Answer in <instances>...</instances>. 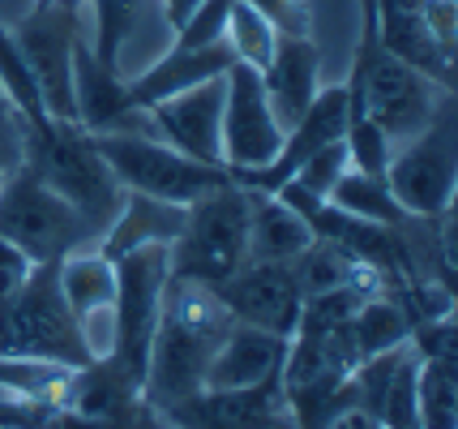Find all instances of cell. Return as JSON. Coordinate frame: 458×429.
Listing matches in <instances>:
<instances>
[{
	"label": "cell",
	"instance_id": "obj_27",
	"mask_svg": "<svg viewBox=\"0 0 458 429\" xmlns=\"http://www.w3.org/2000/svg\"><path fill=\"white\" fill-rule=\"evenodd\" d=\"M69 387H73V369L69 365L35 361V356H4L0 352V395L35 399V404H64L69 408Z\"/></svg>",
	"mask_w": 458,
	"mask_h": 429
},
{
	"label": "cell",
	"instance_id": "obj_13",
	"mask_svg": "<svg viewBox=\"0 0 458 429\" xmlns=\"http://www.w3.org/2000/svg\"><path fill=\"white\" fill-rule=\"evenodd\" d=\"M73 116L86 133H155L146 107L129 95V78L103 64L86 35L73 47Z\"/></svg>",
	"mask_w": 458,
	"mask_h": 429
},
{
	"label": "cell",
	"instance_id": "obj_43",
	"mask_svg": "<svg viewBox=\"0 0 458 429\" xmlns=\"http://www.w3.org/2000/svg\"><path fill=\"white\" fill-rule=\"evenodd\" d=\"M150 429H172V425H167V421H159V425H150Z\"/></svg>",
	"mask_w": 458,
	"mask_h": 429
},
{
	"label": "cell",
	"instance_id": "obj_40",
	"mask_svg": "<svg viewBox=\"0 0 458 429\" xmlns=\"http://www.w3.org/2000/svg\"><path fill=\"white\" fill-rule=\"evenodd\" d=\"M318 429H381V421L369 408H364L360 399H352V404H343V408L330 412V416H326Z\"/></svg>",
	"mask_w": 458,
	"mask_h": 429
},
{
	"label": "cell",
	"instance_id": "obj_18",
	"mask_svg": "<svg viewBox=\"0 0 458 429\" xmlns=\"http://www.w3.org/2000/svg\"><path fill=\"white\" fill-rule=\"evenodd\" d=\"M373 18H377V39L386 52L420 69L428 82L454 90V52H445L437 43L424 0H373Z\"/></svg>",
	"mask_w": 458,
	"mask_h": 429
},
{
	"label": "cell",
	"instance_id": "obj_28",
	"mask_svg": "<svg viewBox=\"0 0 458 429\" xmlns=\"http://www.w3.org/2000/svg\"><path fill=\"white\" fill-rule=\"evenodd\" d=\"M330 202L347 210V215H360V219H373V224H403L407 215H403V206L394 202V193H390V184L386 176H369V172H356V167H347L339 176V184L330 189Z\"/></svg>",
	"mask_w": 458,
	"mask_h": 429
},
{
	"label": "cell",
	"instance_id": "obj_16",
	"mask_svg": "<svg viewBox=\"0 0 458 429\" xmlns=\"http://www.w3.org/2000/svg\"><path fill=\"white\" fill-rule=\"evenodd\" d=\"M227 78V73H223ZM223 78H210L201 86H189L172 99H159L146 107V116L155 124L167 146H176L180 155L198 159V164L223 167Z\"/></svg>",
	"mask_w": 458,
	"mask_h": 429
},
{
	"label": "cell",
	"instance_id": "obj_5",
	"mask_svg": "<svg viewBox=\"0 0 458 429\" xmlns=\"http://www.w3.org/2000/svg\"><path fill=\"white\" fill-rule=\"evenodd\" d=\"M56 266L60 262H35L18 292L4 296V305H0V352L81 369L95 361V352L86 344L78 313L69 309L64 292H60Z\"/></svg>",
	"mask_w": 458,
	"mask_h": 429
},
{
	"label": "cell",
	"instance_id": "obj_10",
	"mask_svg": "<svg viewBox=\"0 0 458 429\" xmlns=\"http://www.w3.org/2000/svg\"><path fill=\"white\" fill-rule=\"evenodd\" d=\"M13 39L35 73L47 116L78 121L73 116V47L81 39V18L56 0H35L30 13L18 21Z\"/></svg>",
	"mask_w": 458,
	"mask_h": 429
},
{
	"label": "cell",
	"instance_id": "obj_21",
	"mask_svg": "<svg viewBox=\"0 0 458 429\" xmlns=\"http://www.w3.org/2000/svg\"><path fill=\"white\" fill-rule=\"evenodd\" d=\"M232 64H236V56H232L227 39L210 43V47H167L155 64H146L138 78H129V95H133L138 107H150V103L172 99L189 86L223 78Z\"/></svg>",
	"mask_w": 458,
	"mask_h": 429
},
{
	"label": "cell",
	"instance_id": "obj_15",
	"mask_svg": "<svg viewBox=\"0 0 458 429\" xmlns=\"http://www.w3.org/2000/svg\"><path fill=\"white\" fill-rule=\"evenodd\" d=\"M163 421L172 429H296L279 378L240 390H198Z\"/></svg>",
	"mask_w": 458,
	"mask_h": 429
},
{
	"label": "cell",
	"instance_id": "obj_23",
	"mask_svg": "<svg viewBox=\"0 0 458 429\" xmlns=\"http://www.w3.org/2000/svg\"><path fill=\"white\" fill-rule=\"evenodd\" d=\"M313 245V232L300 219V210L253 189V215H249V262H296Z\"/></svg>",
	"mask_w": 458,
	"mask_h": 429
},
{
	"label": "cell",
	"instance_id": "obj_26",
	"mask_svg": "<svg viewBox=\"0 0 458 429\" xmlns=\"http://www.w3.org/2000/svg\"><path fill=\"white\" fill-rule=\"evenodd\" d=\"M292 266H296V279H300V287H304V296L335 292V287H352V284H381V275L373 266H364L360 258H352L347 249L330 245V241H313Z\"/></svg>",
	"mask_w": 458,
	"mask_h": 429
},
{
	"label": "cell",
	"instance_id": "obj_8",
	"mask_svg": "<svg viewBox=\"0 0 458 429\" xmlns=\"http://www.w3.org/2000/svg\"><path fill=\"white\" fill-rule=\"evenodd\" d=\"M386 184L403 206V215L437 219L454 210L458 198V129H454V95L437 107V116L416 138L394 146Z\"/></svg>",
	"mask_w": 458,
	"mask_h": 429
},
{
	"label": "cell",
	"instance_id": "obj_36",
	"mask_svg": "<svg viewBox=\"0 0 458 429\" xmlns=\"http://www.w3.org/2000/svg\"><path fill=\"white\" fill-rule=\"evenodd\" d=\"M347 167H352V159H347V146H343V138H339V142L321 146L318 155L300 167L292 181H296L300 189H309V193H318V198H330V189L339 184V176Z\"/></svg>",
	"mask_w": 458,
	"mask_h": 429
},
{
	"label": "cell",
	"instance_id": "obj_14",
	"mask_svg": "<svg viewBox=\"0 0 458 429\" xmlns=\"http://www.w3.org/2000/svg\"><path fill=\"white\" fill-rule=\"evenodd\" d=\"M69 408L95 429H150L159 425V416L146 404L141 378L129 365H120L116 356H99L90 365L73 369V387H69Z\"/></svg>",
	"mask_w": 458,
	"mask_h": 429
},
{
	"label": "cell",
	"instance_id": "obj_39",
	"mask_svg": "<svg viewBox=\"0 0 458 429\" xmlns=\"http://www.w3.org/2000/svg\"><path fill=\"white\" fill-rule=\"evenodd\" d=\"M30 266L35 262H30L18 245H9V241L0 236V305H4V296H13L21 287V279L30 275Z\"/></svg>",
	"mask_w": 458,
	"mask_h": 429
},
{
	"label": "cell",
	"instance_id": "obj_1",
	"mask_svg": "<svg viewBox=\"0 0 458 429\" xmlns=\"http://www.w3.org/2000/svg\"><path fill=\"white\" fill-rule=\"evenodd\" d=\"M227 327H232V313L219 305V296L206 284L167 279L159 327H155V339L146 352V373H141L146 404L159 421L206 387L210 356L223 344Z\"/></svg>",
	"mask_w": 458,
	"mask_h": 429
},
{
	"label": "cell",
	"instance_id": "obj_25",
	"mask_svg": "<svg viewBox=\"0 0 458 429\" xmlns=\"http://www.w3.org/2000/svg\"><path fill=\"white\" fill-rule=\"evenodd\" d=\"M347 330H352L356 356L360 361H369V356H381V352H390V347L407 344V335H411V318H407V309L399 305V296L381 287V292H373V296L352 313Z\"/></svg>",
	"mask_w": 458,
	"mask_h": 429
},
{
	"label": "cell",
	"instance_id": "obj_33",
	"mask_svg": "<svg viewBox=\"0 0 458 429\" xmlns=\"http://www.w3.org/2000/svg\"><path fill=\"white\" fill-rule=\"evenodd\" d=\"M343 146H347V159L356 172H369V176H386L390 167V155H394V142L377 129L373 116H364L360 103L347 99V129H343Z\"/></svg>",
	"mask_w": 458,
	"mask_h": 429
},
{
	"label": "cell",
	"instance_id": "obj_35",
	"mask_svg": "<svg viewBox=\"0 0 458 429\" xmlns=\"http://www.w3.org/2000/svg\"><path fill=\"white\" fill-rule=\"evenodd\" d=\"M407 347L416 352V361H458V335H454V313L441 318H424L411 327Z\"/></svg>",
	"mask_w": 458,
	"mask_h": 429
},
{
	"label": "cell",
	"instance_id": "obj_30",
	"mask_svg": "<svg viewBox=\"0 0 458 429\" xmlns=\"http://www.w3.org/2000/svg\"><path fill=\"white\" fill-rule=\"evenodd\" d=\"M90 4H95V39H90V47H95V56L103 64L120 69V52L129 47L150 0H90Z\"/></svg>",
	"mask_w": 458,
	"mask_h": 429
},
{
	"label": "cell",
	"instance_id": "obj_11",
	"mask_svg": "<svg viewBox=\"0 0 458 429\" xmlns=\"http://www.w3.org/2000/svg\"><path fill=\"white\" fill-rule=\"evenodd\" d=\"M223 86H227V95H223V167L236 181V176L261 172L279 155L287 129L279 124L275 107L266 99L258 69L232 64Z\"/></svg>",
	"mask_w": 458,
	"mask_h": 429
},
{
	"label": "cell",
	"instance_id": "obj_34",
	"mask_svg": "<svg viewBox=\"0 0 458 429\" xmlns=\"http://www.w3.org/2000/svg\"><path fill=\"white\" fill-rule=\"evenodd\" d=\"M227 13H232V0H198L193 13L172 30V47H210V43H223Z\"/></svg>",
	"mask_w": 458,
	"mask_h": 429
},
{
	"label": "cell",
	"instance_id": "obj_31",
	"mask_svg": "<svg viewBox=\"0 0 458 429\" xmlns=\"http://www.w3.org/2000/svg\"><path fill=\"white\" fill-rule=\"evenodd\" d=\"M223 39L232 47L236 64H249V69H266L270 56H275V43H279V30L261 18L258 9H249L244 0H232V13H227V30Z\"/></svg>",
	"mask_w": 458,
	"mask_h": 429
},
{
	"label": "cell",
	"instance_id": "obj_2",
	"mask_svg": "<svg viewBox=\"0 0 458 429\" xmlns=\"http://www.w3.org/2000/svg\"><path fill=\"white\" fill-rule=\"evenodd\" d=\"M347 99L364 107V116H373L377 129L399 146L416 138L424 124L437 116V107L454 90L428 82L420 69L399 61L394 52H386L377 39V18H373V0H360V39H356V64L347 78Z\"/></svg>",
	"mask_w": 458,
	"mask_h": 429
},
{
	"label": "cell",
	"instance_id": "obj_4",
	"mask_svg": "<svg viewBox=\"0 0 458 429\" xmlns=\"http://www.w3.org/2000/svg\"><path fill=\"white\" fill-rule=\"evenodd\" d=\"M249 215H253V189L236 181L215 184L184 210V227L167 245L172 279L219 287L249 262Z\"/></svg>",
	"mask_w": 458,
	"mask_h": 429
},
{
	"label": "cell",
	"instance_id": "obj_29",
	"mask_svg": "<svg viewBox=\"0 0 458 429\" xmlns=\"http://www.w3.org/2000/svg\"><path fill=\"white\" fill-rule=\"evenodd\" d=\"M458 361H420L416 373V429H458Z\"/></svg>",
	"mask_w": 458,
	"mask_h": 429
},
{
	"label": "cell",
	"instance_id": "obj_17",
	"mask_svg": "<svg viewBox=\"0 0 458 429\" xmlns=\"http://www.w3.org/2000/svg\"><path fill=\"white\" fill-rule=\"evenodd\" d=\"M343 129H347V86L339 82V86H326V90H318V99L300 112V121L287 124L279 155L261 167V172L236 176V184H244V189H258V193H275L283 181H292L300 167L318 155L321 146L339 142Z\"/></svg>",
	"mask_w": 458,
	"mask_h": 429
},
{
	"label": "cell",
	"instance_id": "obj_22",
	"mask_svg": "<svg viewBox=\"0 0 458 429\" xmlns=\"http://www.w3.org/2000/svg\"><path fill=\"white\" fill-rule=\"evenodd\" d=\"M184 210L189 206L159 202V198H146V193H124L116 219L99 236V249L107 258H120V253L141 245H172L184 227Z\"/></svg>",
	"mask_w": 458,
	"mask_h": 429
},
{
	"label": "cell",
	"instance_id": "obj_6",
	"mask_svg": "<svg viewBox=\"0 0 458 429\" xmlns=\"http://www.w3.org/2000/svg\"><path fill=\"white\" fill-rule=\"evenodd\" d=\"M0 236L18 245L30 262H60L78 249L99 245L95 227L26 164L0 181Z\"/></svg>",
	"mask_w": 458,
	"mask_h": 429
},
{
	"label": "cell",
	"instance_id": "obj_41",
	"mask_svg": "<svg viewBox=\"0 0 458 429\" xmlns=\"http://www.w3.org/2000/svg\"><path fill=\"white\" fill-rule=\"evenodd\" d=\"M193 4H198V0H159V13H163V21H167V26L176 30L180 21L193 13Z\"/></svg>",
	"mask_w": 458,
	"mask_h": 429
},
{
	"label": "cell",
	"instance_id": "obj_24",
	"mask_svg": "<svg viewBox=\"0 0 458 429\" xmlns=\"http://www.w3.org/2000/svg\"><path fill=\"white\" fill-rule=\"evenodd\" d=\"M56 275H60V292H64L69 309L78 313L81 330H86V322H95V318H112V296H116V262H112L99 245L78 249V253L60 258Z\"/></svg>",
	"mask_w": 458,
	"mask_h": 429
},
{
	"label": "cell",
	"instance_id": "obj_3",
	"mask_svg": "<svg viewBox=\"0 0 458 429\" xmlns=\"http://www.w3.org/2000/svg\"><path fill=\"white\" fill-rule=\"evenodd\" d=\"M21 164L30 167L47 189H56L60 198L95 227V236H103L107 224L116 219L124 189L112 176V167L103 164L95 138L78 121H56V116L26 121V129H21Z\"/></svg>",
	"mask_w": 458,
	"mask_h": 429
},
{
	"label": "cell",
	"instance_id": "obj_38",
	"mask_svg": "<svg viewBox=\"0 0 458 429\" xmlns=\"http://www.w3.org/2000/svg\"><path fill=\"white\" fill-rule=\"evenodd\" d=\"M21 129H26V121H21L18 107L4 99V90H0V181L21 164Z\"/></svg>",
	"mask_w": 458,
	"mask_h": 429
},
{
	"label": "cell",
	"instance_id": "obj_12",
	"mask_svg": "<svg viewBox=\"0 0 458 429\" xmlns=\"http://www.w3.org/2000/svg\"><path fill=\"white\" fill-rule=\"evenodd\" d=\"M210 292L232 313V322L270 330L279 339L296 335L300 313H304V287L292 262H244L232 279H223Z\"/></svg>",
	"mask_w": 458,
	"mask_h": 429
},
{
	"label": "cell",
	"instance_id": "obj_9",
	"mask_svg": "<svg viewBox=\"0 0 458 429\" xmlns=\"http://www.w3.org/2000/svg\"><path fill=\"white\" fill-rule=\"evenodd\" d=\"M116 262V296H112V352L120 365L146 373V352L159 327L163 292L172 279L167 245H141L112 258Z\"/></svg>",
	"mask_w": 458,
	"mask_h": 429
},
{
	"label": "cell",
	"instance_id": "obj_7",
	"mask_svg": "<svg viewBox=\"0 0 458 429\" xmlns=\"http://www.w3.org/2000/svg\"><path fill=\"white\" fill-rule=\"evenodd\" d=\"M99 146L103 164L112 167L124 193H146L159 202L193 206L201 193H210L215 184L232 181L227 167L198 164L189 155H180L176 146H167L159 133H90Z\"/></svg>",
	"mask_w": 458,
	"mask_h": 429
},
{
	"label": "cell",
	"instance_id": "obj_20",
	"mask_svg": "<svg viewBox=\"0 0 458 429\" xmlns=\"http://www.w3.org/2000/svg\"><path fill=\"white\" fill-rule=\"evenodd\" d=\"M261 86H266V99H270L283 129L300 121V112L321 90V52L313 35H279L275 56L261 69Z\"/></svg>",
	"mask_w": 458,
	"mask_h": 429
},
{
	"label": "cell",
	"instance_id": "obj_42",
	"mask_svg": "<svg viewBox=\"0 0 458 429\" xmlns=\"http://www.w3.org/2000/svg\"><path fill=\"white\" fill-rule=\"evenodd\" d=\"M56 4H64L69 13H78V18H81V4H86V0H56Z\"/></svg>",
	"mask_w": 458,
	"mask_h": 429
},
{
	"label": "cell",
	"instance_id": "obj_37",
	"mask_svg": "<svg viewBox=\"0 0 458 429\" xmlns=\"http://www.w3.org/2000/svg\"><path fill=\"white\" fill-rule=\"evenodd\" d=\"M249 9H258L279 35H313V9L309 0H244Z\"/></svg>",
	"mask_w": 458,
	"mask_h": 429
},
{
	"label": "cell",
	"instance_id": "obj_32",
	"mask_svg": "<svg viewBox=\"0 0 458 429\" xmlns=\"http://www.w3.org/2000/svg\"><path fill=\"white\" fill-rule=\"evenodd\" d=\"M0 90L18 107L21 121H43L47 116L39 86H35V73H30V64H26L18 39H13V30L4 21H0Z\"/></svg>",
	"mask_w": 458,
	"mask_h": 429
},
{
	"label": "cell",
	"instance_id": "obj_19",
	"mask_svg": "<svg viewBox=\"0 0 458 429\" xmlns=\"http://www.w3.org/2000/svg\"><path fill=\"white\" fill-rule=\"evenodd\" d=\"M283 356H287V339L270 335V330L244 327V322H232L223 344L210 356L201 390H240V387H258L266 378H279Z\"/></svg>",
	"mask_w": 458,
	"mask_h": 429
}]
</instances>
